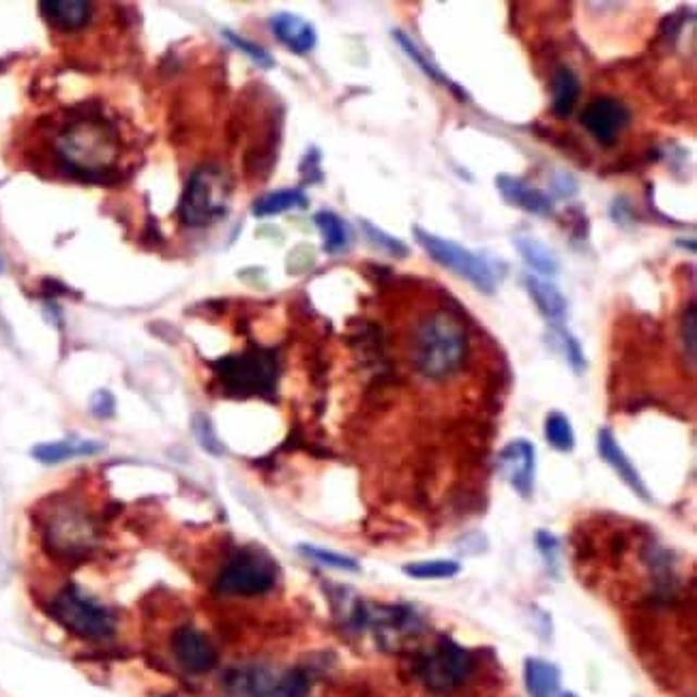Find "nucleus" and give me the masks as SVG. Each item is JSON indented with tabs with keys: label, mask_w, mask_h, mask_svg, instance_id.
Listing matches in <instances>:
<instances>
[{
	"label": "nucleus",
	"mask_w": 697,
	"mask_h": 697,
	"mask_svg": "<svg viewBox=\"0 0 697 697\" xmlns=\"http://www.w3.org/2000/svg\"><path fill=\"white\" fill-rule=\"evenodd\" d=\"M468 357L464 324L449 311L425 315L412 337V361L430 381H447L460 372Z\"/></svg>",
	"instance_id": "nucleus-1"
},
{
	"label": "nucleus",
	"mask_w": 697,
	"mask_h": 697,
	"mask_svg": "<svg viewBox=\"0 0 697 697\" xmlns=\"http://www.w3.org/2000/svg\"><path fill=\"white\" fill-rule=\"evenodd\" d=\"M416 242L425 249V253L440 266L449 269L451 273L464 277L478 293L494 295L505 279L507 264L489 253L472 251L458 240L443 238L438 234L423 231L421 226L412 228Z\"/></svg>",
	"instance_id": "nucleus-2"
},
{
	"label": "nucleus",
	"mask_w": 697,
	"mask_h": 697,
	"mask_svg": "<svg viewBox=\"0 0 697 697\" xmlns=\"http://www.w3.org/2000/svg\"><path fill=\"white\" fill-rule=\"evenodd\" d=\"M65 167L82 181H101L116 153L114 132L97 121L82 119L59 140Z\"/></svg>",
	"instance_id": "nucleus-3"
},
{
	"label": "nucleus",
	"mask_w": 697,
	"mask_h": 697,
	"mask_svg": "<svg viewBox=\"0 0 697 697\" xmlns=\"http://www.w3.org/2000/svg\"><path fill=\"white\" fill-rule=\"evenodd\" d=\"M228 211V187L215 167L196 170L183 191L178 215L189 228H204L220 222Z\"/></svg>",
	"instance_id": "nucleus-4"
},
{
	"label": "nucleus",
	"mask_w": 697,
	"mask_h": 697,
	"mask_svg": "<svg viewBox=\"0 0 697 697\" xmlns=\"http://www.w3.org/2000/svg\"><path fill=\"white\" fill-rule=\"evenodd\" d=\"M59 624L82 639H105L116 631V617L97 599L84 595L76 586L63 588L50 603Z\"/></svg>",
	"instance_id": "nucleus-5"
},
{
	"label": "nucleus",
	"mask_w": 697,
	"mask_h": 697,
	"mask_svg": "<svg viewBox=\"0 0 697 697\" xmlns=\"http://www.w3.org/2000/svg\"><path fill=\"white\" fill-rule=\"evenodd\" d=\"M215 374L231 395H269L277 385V359L269 350H247L215 363Z\"/></svg>",
	"instance_id": "nucleus-6"
},
{
	"label": "nucleus",
	"mask_w": 697,
	"mask_h": 697,
	"mask_svg": "<svg viewBox=\"0 0 697 697\" xmlns=\"http://www.w3.org/2000/svg\"><path fill=\"white\" fill-rule=\"evenodd\" d=\"M226 697H308L310 679L303 670L275 672L249 665L233 670L224 681Z\"/></svg>",
	"instance_id": "nucleus-7"
},
{
	"label": "nucleus",
	"mask_w": 697,
	"mask_h": 697,
	"mask_svg": "<svg viewBox=\"0 0 697 697\" xmlns=\"http://www.w3.org/2000/svg\"><path fill=\"white\" fill-rule=\"evenodd\" d=\"M472 655L447 637L432 646L419 661V676L423 685L434 694H451L460 689L472 676Z\"/></svg>",
	"instance_id": "nucleus-8"
},
{
	"label": "nucleus",
	"mask_w": 697,
	"mask_h": 697,
	"mask_svg": "<svg viewBox=\"0 0 697 697\" xmlns=\"http://www.w3.org/2000/svg\"><path fill=\"white\" fill-rule=\"evenodd\" d=\"M277 582L275 562L253 549L236 553L217 577V590L233 597H258L269 593Z\"/></svg>",
	"instance_id": "nucleus-9"
},
{
	"label": "nucleus",
	"mask_w": 697,
	"mask_h": 697,
	"mask_svg": "<svg viewBox=\"0 0 697 697\" xmlns=\"http://www.w3.org/2000/svg\"><path fill=\"white\" fill-rule=\"evenodd\" d=\"M580 123L599 145L612 147L628 127L631 110L617 97H599L582 110Z\"/></svg>",
	"instance_id": "nucleus-10"
},
{
	"label": "nucleus",
	"mask_w": 697,
	"mask_h": 697,
	"mask_svg": "<svg viewBox=\"0 0 697 697\" xmlns=\"http://www.w3.org/2000/svg\"><path fill=\"white\" fill-rule=\"evenodd\" d=\"M498 470L505 481L522 496L531 498L535 489V472H537V449L526 438L511 440L498 456Z\"/></svg>",
	"instance_id": "nucleus-11"
},
{
	"label": "nucleus",
	"mask_w": 697,
	"mask_h": 697,
	"mask_svg": "<svg viewBox=\"0 0 697 697\" xmlns=\"http://www.w3.org/2000/svg\"><path fill=\"white\" fill-rule=\"evenodd\" d=\"M172 655L185 672L196 676L209 674L220 661L213 642L194 626H181L172 635Z\"/></svg>",
	"instance_id": "nucleus-12"
},
{
	"label": "nucleus",
	"mask_w": 697,
	"mask_h": 697,
	"mask_svg": "<svg viewBox=\"0 0 697 697\" xmlns=\"http://www.w3.org/2000/svg\"><path fill=\"white\" fill-rule=\"evenodd\" d=\"M46 526V542L63 556H82L92 542V528L78 511H63Z\"/></svg>",
	"instance_id": "nucleus-13"
},
{
	"label": "nucleus",
	"mask_w": 697,
	"mask_h": 697,
	"mask_svg": "<svg viewBox=\"0 0 697 697\" xmlns=\"http://www.w3.org/2000/svg\"><path fill=\"white\" fill-rule=\"evenodd\" d=\"M496 189L500 191V196L511 204L518 207L520 211L528 213V215H537V217H549L553 213V200L549 194H545L543 189L533 187L531 183H526L520 176L513 174H498L496 176Z\"/></svg>",
	"instance_id": "nucleus-14"
},
{
	"label": "nucleus",
	"mask_w": 697,
	"mask_h": 697,
	"mask_svg": "<svg viewBox=\"0 0 697 697\" xmlns=\"http://www.w3.org/2000/svg\"><path fill=\"white\" fill-rule=\"evenodd\" d=\"M597 451H599L601 460L619 474L620 481H622L637 498H642L644 502H650V500H652V498H650V491H648V487H646V483H644V478H642V474L637 472V468L628 460V456L622 451V447H620L619 440H617V436H614L612 430H608V427L599 430V434H597Z\"/></svg>",
	"instance_id": "nucleus-15"
},
{
	"label": "nucleus",
	"mask_w": 697,
	"mask_h": 697,
	"mask_svg": "<svg viewBox=\"0 0 697 697\" xmlns=\"http://www.w3.org/2000/svg\"><path fill=\"white\" fill-rule=\"evenodd\" d=\"M269 24L275 39L295 54H310L318 43V33L313 24L297 13L279 11L269 20Z\"/></svg>",
	"instance_id": "nucleus-16"
},
{
	"label": "nucleus",
	"mask_w": 697,
	"mask_h": 697,
	"mask_svg": "<svg viewBox=\"0 0 697 697\" xmlns=\"http://www.w3.org/2000/svg\"><path fill=\"white\" fill-rule=\"evenodd\" d=\"M393 35V39L397 41V46L401 48V52L427 76V78L432 79V82H436V84H440V86H445V88H449L453 95H456V99L458 101H470V95H468V90L465 88H462L458 82H453V79L449 78L440 67H438V63H434L423 50H421V46L410 37V35H406L403 30H393L390 33Z\"/></svg>",
	"instance_id": "nucleus-17"
},
{
	"label": "nucleus",
	"mask_w": 697,
	"mask_h": 697,
	"mask_svg": "<svg viewBox=\"0 0 697 697\" xmlns=\"http://www.w3.org/2000/svg\"><path fill=\"white\" fill-rule=\"evenodd\" d=\"M39 9L54 28L65 33L84 28L92 17V4L86 0H43Z\"/></svg>",
	"instance_id": "nucleus-18"
},
{
	"label": "nucleus",
	"mask_w": 697,
	"mask_h": 697,
	"mask_svg": "<svg viewBox=\"0 0 697 697\" xmlns=\"http://www.w3.org/2000/svg\"><path fill=\"white\" fill-rule=\"evenodd\" d=\"M524 288L528 290L533 303L537 306V310L547 322H551V324H562L564 322V318H567V297L560 293V288L556 284L528 273V275H524Z\"/></svg>",
	"instance_id": "nucleus-19"
},
{
	"label": "nucleus",
	"mask_w": 697,
	"mask_h": 697,
	"mask_svg": "<svg viewBox=\"0 0 697 697\" xmlns=\"http://www.w3.org/2000/svg\"><path fill=\"white\" fill-rule=\"evenodd\" d=\"M103 451V445L97 440H84V438H65L57 443H43L33 449V458L41 464H63L76 458H90Z\"/></svg>",
	"instance_id": "nucleus-20"
},
{
	"label": "nucleus",
	"mask_w": 697,
	"mask_h": 697,
	"mask_svg": "<svg viewBox=\"0 0 697 697\" xmlns=\"http://www.w3.org/2000/svg\"><path fill=\"white\" fill-rule=\"evenodd\" d=\"M515 247L522 256V260L526 262V266L537 275V277H556L560 273V260L556 256V251L545 245L542 238H535L531 234H522L515 240Z\"/></svg>",
	"instance_id": "nucleus-21"
},
{
	"label": "nucleus",
	"mask_w": 697,
	"mask_h": 697,
	"mask_svg": "<svg viewBox=\"0 0 697 697\" xmlns=\"http://www.w3.org/2000/svg\"><path fill=\"white\" fill-rule=\"evenodd\" d=\"M551 112L556 119H569L580 101L582 82L571 67L556 70L551 79Z\"/></svg>",
	"instance_id": "nucleus-22"
},
{
	"label": "nucleus",
	"mask_w": 697,
	"mask_h": 697,
	"mask_svg": "<svg viewBox=\"0 0 697 697\" xmlns=\"http://www.w3.org/2000/svg\"><path fill=\"white\" fill-rule=\"evenodd\" d=\"M524 681L531 697L560 696V670L545 659H537V657L526 659Z\"/></svg>",
	"instance_id": "nucleus-23"
},
{
	"label": "nucleus",
	"mask_w": 697,
	"mask_h": 697,
	"mask_svg": "<svg viewBox=\"0 0 697 697\" xmlns=\"http://www.w3.org/2000/svg\"><path fill=\"white\" fill-rule=\"evenodd\" d=\"M308 207H310V200L303 189H277V191H271V194L258 198L251 207V213H253V217L264 220V217H275L282 213L308 209Z\"/></svg>",
	"instance_id": "nucleus-24"
},
{
	"label": "nucleus",
	"mask_w": 697,
	"mask_h": 697,
	"mask_svg": "<svg viewBox=\"0 0 697 697\" xmlns=\"http://www.w3.org/2000/svg\"><path fill=\"white\" fill-rule=\"evenodd\" d=\"M315 228L322 234V247L326 253H344L350 247V228L348 224L333 211H320L313 217Z\"/></svg>",
	"instance_id": "nucleus-25"
},
{
	"label": "nucleus",
	"mask_w": 697,
	"mask_h": 697,
	"mask_svg": "<svg viewBox=\"0 0 697 697\" xmlns=\"http://www.w3.org/2000/svg\"><path fill=\"white\" fill-rule=\"evenodd\" d=\"M545 440L551 445V449L560 453H571L575 449V432L567 414L553 410L545 419Z\"/></svg>",
	"instance_id": "nucleus-26"
},
{
	"label": "nucleus",
	"mask_w": 697,
	"mask_h": 697,
	"mask_svg": "<svg viewBox=\"0 0 697 697\" xmlns=\"http://www.w3.org/2000/svg\"><path fill=\"white\" fill-rule=\"evenodd\" d=\"M462 571V564L456 560H423L410 562L403 567V573L414 580H451Z\"/></svg>",
	"instance_id": "nucleus-27"
},
{
	"label": "nucleus",
	"mask_w": 697,
	"mask_h": 697,
	"mask_svg": "<svg viewBox=\"0 0 697 697\" xmlns=\"http://www.w3.org/2000/svg\"><path fill=\"white\" fill-rule=\"evenodd\" d=\"M551 333L560 341V348H562L569 365L573 368V372L584 374L588 363H586V354H584V348L577 341V337L571 331H567L562 324H551Z\"/></svg>",
	"instance_id": "nucleus-28"
},
{
	"label": "nucleus",
	"mask_w": 697,
	"mask_h": 697,
	"mask_svg": "<svg viewBox=\"0 0 697 697\" xmlns=\"http://www.w3.org/2000/svg\"><path fill=\"white\" fill-rule=\"evenodd\" d=\"M222 35H224V39H226L233 48H236L238 52H242V54H245L251 63H256L258 67H262V70H273V67H275L273 54H271L269 50H264L262 46H258L256 41H249V39H245L242 35H238V33H234V30H224Z\"/></svg>",
	"instance_id": "nucleus-29"
},
{
	"label": "nucleus",
	"mask_w": 697,
	"mask_h": 697,
	"mask_svg": "<svg viewBox=\"0 0 697 697\" xmlns=\"http://www.w3.org/2000/svg\"><path fill=\"white\" fill-rule=\"evenodd\" d=\"M301 553H306L311 560L324 564V567H331V569H339V571H350V573H357L361 567L354 558L350 556H344V553H337V551H331L326 547H315V545H301L299 547Z\"/></svg>",
	"instance_id": "nucleus-30"
},
{
	"label": "nucleus",
	"mask_w": 697,
	"mask_h": 697,
	"mask_svg": "<svg viewBox=\"0 0 697 697\" xmlns=\"http://www.w3.org/2000/svg\"><path fill=\"white\" fill-rule=\"evenodd\" d=\"M361 228L365 231V236H368L378 249H383L385 253H388V256H393V258H406V256L410 253V249H408V245H406L403 240L395 238L393 234L385 233L383 228L374 226L372 222L361 220Z\"/></svg>",
	"instance_id": "nucleus-31"
},
{
	"label": "nucleus",
	"mask_w": 697,
	"mask_h": 697,
	"mask_svg": "<svg viewBox=\"0 0 697 697\" xmlns=\"http://www.w3.org/2000/svg\"><path fill=\"white\" fill-rule=\"evenodd\" d=\"M535 542H537L547 571L558 575V571H560V543L558 539L549 531H539Z\"/></svg>",
	"instance_id": "nucleus-32"
},
{
	"label": "nucleus",
	"mask_w": 697,
	"mask_h": 697,
	"mask_svg": "<svg viewBox=\"0 0 697 697\" xmlns=\"http://www.w3.org/2000/svg\"><path fill=\"white\" fill-rule=\"evenodd\" d=\"M194 430H196L198 443H200L211 456H222V453H224V447H222V443H220V438H217V434H215L213 423L209 421V416H204V414L196 416Z\"/></svg>",
	"instance_id": "nucleus-33"
},
{
	"label": "nucleus",
	"mask_w": 697,
	"mask_h": 697,
	"mask_svg": "<svg viewBox=\"0 0 697 697\" xmlns=\"http://www.w3.org/2000/svg\"><path fill=\"white\" fill-rule=\"evenodd\" d=\"M683 344H685V350L689 354L692 361H696L697 352V310L696 303H692L687 311H685V318H683Z\"/></svg>",
	"instance_id": "nucleus-34"
},
{
	"label": "nucleus",
	"mask_w": 697,
	"mask_h": 697,
	"mask_svg": "<svg viewBox=\"0 0 697 697\" xmlns=\"http://www.w3.org/2000/svg\"><path fill=\"white\" fill-rule=\"evenodd\" d=\"M92 412L101 419L114 414V397L108 390H99L92 397Z\"/></svg>",
	"instance_id": "nucleus-35"
},
{
	"label": "nucleus",
	"mask_w": 697,
	"mask_h": 697,
	"mask_svg": "<svg viewBox=\"0 0 697 697\" xmlns=\"http://www.w3.org/2000/svg\"><path fill=\"white\" fill-rule=\"evenodd\" d=\"M553 189H556L558 196L571 198V196L577 194L580 187H577V181H575L569 172H560V174L553 178Z\"/></svg>",
	"instance_id": "nucleus-36"
},
{
	"label": "nucleus",
	"mask_w": 697,
	"mask_h": 697,
	"mask_svg": "<svg viewBox=\"0 0 697 697\" xmlns=\"http://www.w3.org/2000/svg\"><path fill=\"white\" fill-rule=\"evenodd\" d=\"M679 245L681 247H689V251H696V242L694 240H689V242L687 240H679Z\"/></svg>",
	"instance_id": "nucleus-37"
},
{
	"label": "nucleus",
	"mask_w": 697,
	"mask_h": 697,
	"mask_svg": "<svg viewBox=\"0 0 697 697\" xmlns=\"http://www.w3.org/2000/svg\"><path fill=\"white\" fill-rule=\"evenodd\" d=\"M558 697H577L575 694H560Z\"/></svg>",
	"instance_id": "nucleus-38"
},
{
	"label": "nucleus",
	"mask_w": 697,
	"mask_h": 697,
	"mask_svg": "<svg viewBox=\"0 0 697 697\" xmlns=\"http://www.w3.org/2000/svg\"><path fill=\"white\" fill-rule=\"evenodd\" d=\"M0 273H2V260H0Z\"/></svg>",
	"instance_id": "nucleus-39"
}]
</instances>
